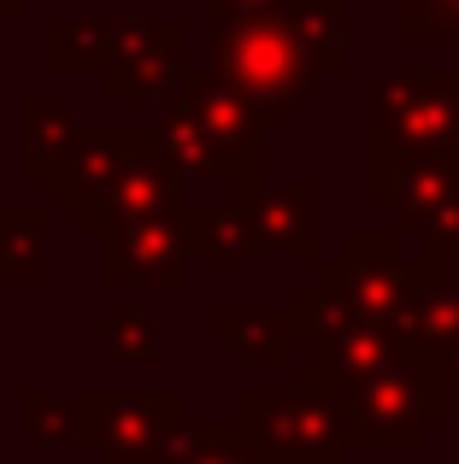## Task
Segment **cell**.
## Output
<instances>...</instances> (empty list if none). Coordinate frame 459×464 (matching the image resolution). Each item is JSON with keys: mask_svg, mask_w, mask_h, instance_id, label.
<instances>
[{"mask_svg": "<svg viewBox=\"0 0 459 464\" xmlns=\"http://www.w3.org/2000/svg\"><path fill=\"white\" fill-rule=\"evenodd\" d=\"M24 423H30L42 441H65V435H71V400L30 394V400H24Z\"/></svg>", "mask_w": 459, "mask_h": 464, "instance_id": "obj_25", "label": "cell"}, {"mask_svg": "<svg viewBox=\"0 0 459 464\" xmlns=\"http://www.w3.org/2000/svg\"><path fill=\"white\" fill-rule=\"evenodd\" d=\"M183 77V24L177 18H136L118 24L101 59V89L112 101H165Z\"/></svg>", "mask_w": 459, "mask_h": 464, "instance_id": "obj_9", "label": "cell"}, {"mask_svg": "<svg viewBox=\"0 0 459 464\" xmlns=\"http://www.w3.org/2000/svg\"><path fill=\"white\" fill-rule=\"evenodd\" d=\"M160 464H259V453H253V435L241 430V418H224V423L183 418L165 441Z\"/></svg>", "mask_w": 459, "mask_h": 464, "instance_id": "obj_17", "label": "cell"}, {"mask_svg": "<svg viewBox=\"0 0 459 464\" xmlns=\"http://www.w3.org/2000/svg\"><path fill=\"white\" fill-rule=\"evenodd\" d=\"M189 418L183 394H77L71 435L106 464H160L171 430Z\"/></svg>", "mask_w": 459, "mask_h": 464, "instance_id": "obj_8", "label": "cell"}, {"mask_svg": "<svg viewBox=\"0 0 459 464\" xmlns=\"http://www.w3.org/2000/svg\"><path fill=\"white\" fill-rule=\"evenodd\" d=\"M448 382H454V394H459V347L448 353Z\"/></svg>", "mask_w": 459, "mask_h": 464, "instance_id": "obj_27", "label": "cell"}, {"mask_svg": "<svg viewBox=\"0 0 459 464\" xmlns=\"http://www.w3.org/2000/svg\"><path fill=\"white\" fill-rule=\"evenodd\" d=\"M366 200L389 212L395 236L425 241V259L459 265V141L418 159H371Z\"/></svg>", "mask_w": 459, "mask_h": 464, "instance_id": "obj_5", "label": "cell"}, {"mask_svg": "<svg viewBox=\"0 0 459 464\" xmlns=\"http://www.w3.org/2000/svg\"><path fill=\"white\" fill-rule=\"evenodd\" d=\"M283 312H288V329H295V341H318L324 329H336L342 317H354L342 300H336V288L324 283V276H307V283L288 295Z\"/></svg>", "mask_w": 459, "mask_h": 464, "instance_id": "obj_23", "label": "cell"}, {"mask_svg": "<svg viewBox=\"0 0 459 464\" xmlns=\"http://www.w3.org/2000/svg\"><path fill=\"white\" fill-rule=\"evenodd\" d=\"M253 224H259L265 253H283L295 265L318 259V229H312V212H318V182L295 177V182H253L248 188Z\"/></svg>", "mask_w": 459, "mask_h": 464, "instance_id": "obj_12", "label": "cell"}, {"mask_svg": "<svg viewBox=\"0 0 459 464\" xmlns=\"http://www.w3.org/2000/svg\"><path fill=\"white\" fill-rule=\"evenodd\" d=\"M207 335L230 341L241 359H259L271 371H288L295 364V329H288V312H212Z\"/></svg>", "mask_w": 459, "mask_h": 464, "instance_id": "obj_16", "label": "cell"}, {"mask_svg": "<svg viewBox=\"0 0 459 464\" xmlns=\"http://www.w3.org/2000/svg\"><path fill=\"white\" fill-rule=\"evenodd\" d=\"M295 35L307 42L318 77L347 71V0H283Z\"/></svg>", "mask_w": 459, "mask_h": 464, "instance_id": "obj_18", "label": "cell"}, {"mask_svg": "<svg viewBox=\"0 0 459 464\" xmlns=\"http://www.w3.org/2000/svg\"><path fill=\"white\" fill-rule=\"evenodd\" d=\"M0 276L6 283H47V212H35V206L0 212Z\"/></svg>", "mask_w": 459, "mask_h": 464, "instance_id": "obj_19", "label": "cell"}, {"mask_svg": "<svg viewBox=\"0 0 459 464\" xmlns=\"http://www.w3.org/2000/svg\"><path fill=\"white\" fill-rule=\"evenodd\" d=\"M395 35L413 47H459V0H395Z\"/></svg>", "mask_w": 459, "mask_h": 464, "instance_id": "obj_22", "label": "cell"}, {"mask_svg": "<svg viewBox=\"0 0 459 464\" xmlns=\"http://www.w3.org/2000/svg\"><path fill=\"white\" fill-rule=\"evenodd\" d=\"M207 71L219 82H230L265 118V130H283L324 82L307 42L288 24L283 0L277 6H248V12H212Z\"/></svg>", "mask_w": 459, "mask_h": 464, "instance_id": "obj_2", "label": "cell"}, {"mask_svg": "<svg viewBox=\"0 0 459 464\" xmlns=\"http://www.w3.org/2000/svg\"><path fill=\"white\" fill-rule=\"evenodd\" d=\"M118 24L106 18H59L54 24V71H101Z\"/></svg>", "mask_w": 459, "mask_h": 464, "instance_id": "obj_21", "label": "cell"}, {"mask_svg": "<svg viewBox=\"0 0 459 464\" xmlns=\"http://www.w3.org/2000/svg\"><path fill=\"white\" fill-rule=\"evenodd\" d=\"M395 329L406 335V347L425 364H442V371H448V353L459 347V283L448 276V283L425 288L413 306L395 317Z\"/></svg>", "mask_w": 459, "mask_h": 464, "instance_id": "obj_15", "label": "cell"}, {"mask_svg": "<svg viewBox=\"0 0 459 464\" xmlns=\"http://www.w3.org/2000/svg\"><path fill=\"white\" fill-rule=\"evenodd\" d=\"M177 224H183L189 265H195V259H219V265L265 259V241H259V224H253L248 188H236L219 206H189L183 200V206H177Z\"/></svg>", "mask_w": 459, "mask_h": 464, "instance_id": "obj_13", "label": "cell"}, {"mask_svg": "<svg viewBox=\"0 0 459 464\" xmlns=\"http://www.w3.org/2000/svg\"><path fill=\"white\" fill-rule=\"evenodd\" d=\"M312 347H318V359L330 364L336 376H371V371H395V364L418 359L395 324H366V317H342V324L324 329Z\"/></svg>", "mask_w": 459, "mask_h": 464, "instance_id": "obj_14", "label": "cell"}, {"mask_svg": "<svg viewBox=\"0 0 459 464\" xmlns=\"http://www.w3.org/2000/svg\"><path fill=\"white\" fill-rule=\"evenodd\" d=\"M71 136H77V118H71L59 101H30L24 106V165H30L35 177H47V170L59 165V153L71 148Z\"/></svg>", "mask_w": 459, "mask_h": 464, "instance_id": "obj_20", "label": "cell"}, {"mask_svg": "<svg viewBox=\"0 0 459 464\" xmlns=\"http://www.w3.org/2000/svg\"><path fill=\"white\" fill-rule=\"evenodd\" d=\"M241 430L253 435L259 464H347V406H342V376L324 359L288 364V394H241L236 400Z\"/></svg>", "mask_w": 459, "mask_h": 464, "instance_id": "obj_3", "label": "cell"}, {"mask_svg": "<svg viewBox=\"0 0 459 464\" xmlns=\"http://www.w3.org/2000/svg\"><path fill=\"white\" fill-rule=\"evenodd\" d=\"M371 159H418L459 141V71H389L371 82Z\"/></svg>", "mask_w": 459, "mask_h": 464, "instance_id": "obj_7", "label": "cell"}, {"mask_svg": "<svg viewBox=\"0 0 459 464\" xmlns=\"http://www.w3.org/2000/svg\"><path fill=\"white\" fill-rule=\"evenodd\" d=\"M342 406H347V441L377 447V453H413L430 441L454 406V382L442 364H395L371 376H342Z\"/></svg>", "mask_w": 459, "mask_h": 464, "instance_id": "obj_4", "label": "cell"}, {"mask_svg": "<svg viewBox=\"0 0 459 464\" xmlns=\"http://www.w3.org/2000/svg\"><path fill=\"white\" fill-rule=\"evenodd\" d=\"M248 6H277V0H212V12H248Z\"/></svg>", "mask_w": 459, "mask_h": 464, "instance_id": "obj_26", "label": "cell"}, {"mask_svg": "<svg viewBox=\"0 0 459 464\" xmlns=\"http://www.w3.org/2000/svg\"><path fill=\"white\" fill-rule=\"evenodd\" d=\"M101 341H106V359L112 364H153L160 359V329H153L148 312H112Z\"/></svg>", "mask_w": 459, "mask_h": 464, "instance_id": "obj_24", "label": "cell"}, {"mask_svg": "<svg viewBox=\"0 0 459 464\" xmlns=\"http://www.w3.org/2000/svg\"><path fill=\"white\" fill-rule=\"evenodd\" d=\"M312 276H324V283L336 288V300L354 317H366V324H395L425 288L448 283V265L406 259L395 229H347L336 259H324V253L312 259Z\"/></svg>", "mask_w": 459, "mask_h": 464, "instance_id": "obj_6", "label": "cell"}, {"mask_svg": "<svg viewBox=\"0 0 459 464\" xmlns=\"http://www.w3.org/2000/svg\"><path fill=\"white\" fill-rule=\"evenodd\" d=\"M101 236H106L101 276H106L112 288H124V283L177 288V283L189 276V247H183V224H177V212L112 218Z\"/></svg>", "mask_w": 459, "mask_h": 464, "instance_id": "obj_10", "label": "cell"}, {"mask_svg": "<svg viewBox=\"0 0 459 464\" xmlns=\"http://www.w3.org/2000/svg\"><path fill=\"white\" fill-rule=\"evenodd\" d=\"M160 153L183 170V182L207 177L230 188H253L265 177V118L212 71H183L165 94V118L153 124Z\"/></svg>", "mask_w": 459, "mask_h": 464, "instance_id": "obj_1", "label": "cell"}, {"mask_svg": "<svg viewBox=\"0 0 459 464\" xmlns=\"http://www.w3.org/2000/svg\"><path fill=\"white\" fill-rule=\"evenodd\" d=\"M183 206V170L171 165V159L160 153V141H142L136 153L124 159V165L112 170V182L101 188V200H94L89 212V236H101L112 218H136V212H177Z\"/></svg>", "mask_w": 459, "mask_h": 464, "instance_id": "obj_11", "label": "cell"}]
</instances>
